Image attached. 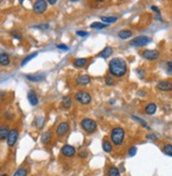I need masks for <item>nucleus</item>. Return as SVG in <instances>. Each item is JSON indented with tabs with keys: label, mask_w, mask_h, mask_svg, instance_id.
I'll return each instance as SVG.
<instances>
[{
	"label": "nucleus",
	"mask_w": 172,
	"mask_h": 176,
	"mask_svg": "<svg viewBox=\"0 0 172 176\" xmlns=\"http://www.w3.org/2000/svg\"><path fill=\"white\" fill-rule=\"evenodd\" d=\"M110 73L116 77H120L127 73V63L121 57H114L108 64Z\"/></svg>",
	"instance_id": "1"
},
{
	"label": "nucleus",
	"mask_w": 172,
	"mask_h": 176,
	"mask_svg": "<svg viewBox=\"0 0 172 176\" xmlns=\"http://www.w3.org/2000/svg\"><path fill=\"white\" fill-rule=\"evenodd\" d=\"M111 139L115 145H120L124 139V129L122 127H115L111 133Z\"/></svg>",
	"instance_id": "2"
},
{
	"label": "nucleus",
	"mask_w": 172,
	"mask_h": 176,
	"mask_svg": "<svg viewBox=\"0 0 172 176\" xmlns=\"http://www.w3.org/2000/svg\"><path fill=\"white\" fill-rule=\"evenodd\" d=\"M81 126L84 129L85 132L87 133H94L97 129V123L92 119H88V118H85L81 121Z\"/></svg>",
	"instance_id": "3"
},
{
	"label": "nucleus",
	"mask_w": 172,
	"mask_h": 176,
	"mask_svg": "<svg viewBox=\"0 0 172 176\" xmlns=\"http://www.w3.org/2000/svg\"><path fill=\"white\" fill-rule=\"evenodd\" d=\"M76 100L79 103L83 104V105H87V104H89L90 101H92V97H90V95L87 91L80 90L76 93Z\"/></svg>",
	"instance_id": "4"
},
{
	"label": "nucleus",
	"mask_w": 172,
	"mask_h": 176,
	"mask_svg": "<svg viewBox=\"0 0 172 176\" xmlns=\"http://www.w3.org/2000/svg\"><path fill=\"white\" fill-rule=\"evenodd\" d=\"M150 41H151V39H150L149 37L142 35V36H137V37H135V38H133L132 41H131V45L135 46V47H141V46L148 45Z\"/></svg>",
	"instance_id": "5"
},
{
	"label": "nucleus",
	"mask_w": 172,
	"mask_h": 176,
	"mask_svg": "<svg viewBox=\"0 0 172 176\" xmlns=\"http://www.w3.org/2000/svg\"><path fill=\"white\" fill-rule=\"evenodd\" d=\"M48 1H45V0H38L34 3L33 5V11L34 13L36 14H42L44 12L46 11L47 9V5H48Z\"/></svg>",
	"instance_id": "6"
},
{
	"label": "nucleus",
	"mask_w": 172,
	"mask_h": 176,
	"mask_svg": "<svg viewBox=\"0 0 172 176\" xmlns=\"http://www.w3.org/2000/svg\"><path fill=\"white\" fill-rule=\"evenodd\" d=\"M18 139V131L16 129H13L10 131V134L8 136V139H7V142L9 147H14V144L16 143Z\"/></svg>",
	"instance_id": "7"
},
{
	"label": "nucleus",
	"mask_w": 172,
	"mask_h": 176,
	"mask_svg": "<svg viewBox=\"0 0 172 176\" xmlns=\"http://www.w3.org/2000/svg\"><path fill=\"white\" fill-rule=\"evenodd\" d=\"M142 56L149 61H154L159 57V52L156 50H145L142 52Z\"/></svg>",
	"instance_id": "8"
},
{
	"label": "nucleus",
	"mask_w": 172,
	"mask_h": 176,
	"mask_svg": "<svg viewBox=\"0 0 172 176\" xmlns=\"http://www.w3.org/2000/svg\"><path fill=\"white\" fill-rule=\"evenodd\" d=\"M69 124H68L67 122H62L56 127V134H58V137H63V136H65L69 132Z\"/></svg>",
	"instance_id": "9"
},
{
	"label": "nucleus",
	"mask_w": 172,
	"mask_h": 176,
	"mask_svg": "<svg viewBox=\"0 0 172 176\" xmlns=\"http://www.w3.org/2000/svg\"><path fill=\"white\" fill-rule=\"evenodd\" d=\"M61 152H62V154L65 156V157H72V156L76 154V149L70 144H65L62 147Z\"/></svg>",
	"instance_id": "10"
},
{
	"label": "nucleus",
	"mask_w": 172,
	"mask_h": 176,
	"mask_svg": "<svg viewBox=\"0 0 172 176\" xmlns=\"http://www.w3.org/2000/svg\"><path fill=\"white\" fill-rule=\"evenodd\" d=\"M156 87L161 91L172 90V84L170 83V82H166V81H161V82H159V83H157Z\"/></svg>",
	"instance_id": "11"
},
{
	"label": "nucleus",
	"mask_w": 172,
	"mask_h": 176,
	"mask_svg": "<svg viewBox=\"0 0 172 176\" xmlns=\"http://www.w3.org/2000/svg\"><path fill=\"white\" fill-rule=\"evenodd\" d=\"M46 74L45 73H36V74H30V75H27V79L29 80V81H32V82H39V81H42V80L45 79Z\"/></svg>",
	"instance_id": "12"
},
{
	"label": "nucleus",
	"mask_w": 172,
	"mask_h": 176,
	"mask_svg": "<svg viewBox=\"0 0 172 176\" xmlns=\"http://www.w3.org/2000/svg\"><path fill=\"white\" fill-rule=\"evenodd\" d=\"M112 54H113V48L110 47V46H107V47H105L104 49L99 53V56L103 57V59H107V57H110Z\"/></svg>",
	"instance_id": "13"
},
{
	"label": "nucleus",
	"mask_w": 172,
	"mask_h": 176,
	"mask_svg": "<svg viewBox=\"0 0 172 176\" xmlns=\"http://www.w3.org/2000/svg\"><path fill=\"white\" fill-rule=\"evenodd\" d=\"M90 82V77L88 75L84 74V75H80V77H77V83L79 85H87Z\"/></svg>",
	"instance_id": "14"
},
{
	"label": "nucleus",
	"mask_w": 172,
	"mask_h": 176,
	"mask_svg": "<svg viewBox=\"0 0 172 176\" xmlns=\"http://www.w3.org/2000/svg\"><path fill=\"white\" fill-rule=\"evenodd\" d=\"M28 100H29V102L31 103V105H33V106L37 105L38 99H37V97H36L35 93H34L33 90L29 91V93H28Z\"/></svg>",
	"instance_id": "15"
},
{
	"label": "nucleus",
	"mask_w": 172,
	"mask_h": 176,
	"mask_svg": "<svg viewBox=\"0 0 172 176\" xmlns=\"http://www.w3.org/2000/svg\"><path fill=\"white\" fill-rule=\"evenodd\" d=\"M9 134H10L9 127L7 125H1V129H0V138H1V140H5V138L8 139Z\"/></svg>",
	"instance_id": "16"
},
{
	"label": "nucleus",
	"mask_w": 172,
	"mask_h": 176,
	"mask_svg": "<svg viewBox=\"0 0 172 176\" xmlns=\"http://www.w3.org/2000/svg\"><path fill=\"white\" fill-rule=\"evenodd\" d=\"M132 35H133V33H132V31H130V30H122V31H120L118 33V36L120 37L121 39L130 38Z\"/></svg>",
	"instance_id": "17"
},
{
	"label": "nucleus",
	"mask_w": 172,
	"mask_h": 176,
	"mask_svg": "<svg viewBox=\"0 0 172 176\" xmlns=\"http://www.w3.org/2000/svg\"><path fill=\"white\" fill-rule=\"evenodd\" d=\"M145 111L148 115H153V114L156 111V105H155L154 103H149L147 106H145Z\"/></svg>",
	"instance_id": "18"
},
{
	"label": "nucleus",
	"mask_w": 172,
	"mask_h": 176,
	"mask_svg": "<svg viewBox=\"0 0 172 176\" xmlns=\"http://www.w3.org/2000/svg\"><path fill=\"white\" fill-rule=\"evenodd\" d=\"M0 63L2 66H8L10 64V57L7 53H1L0 54Z\"/></svg>",
	"instance_id": "19"
},
{
	"label": "nucleus",
	"mask_w": 172,
	"mask_h": 176,
	"mask_svg": "<svg viewBox=\"0 0 172 176\" xmlns=\"http://www.w3.org/2000/svg\"><path fill=\"white\" fill-rule=\"evenodd\" d=\"M101 20H102L104 23H106V25H108V23H116V21L118 20V18H117V17H114V16H108V17L103 16V17H101Z\"/></svg>",
	"instance_id": "20"
},
{
	"label": "nucleus",
	"mask_w": 172,
	"mask_h": 176,
	"mask_svg": "<svg viewBox=\"0 0 172 176\" xmlns=\"http://www.w3.org/2000/svg\"><path fill=\"white\" fill-rule=\"evenodd\" d=\"M73 64L76 67H84L87 64V59H76L73 61Z\"/></svg>",
	"instance_id": "21"
},
{
	"label": "nucleus",
	"mask_w": 172,
	"mask_h": 176,
	"mask_svg": "<svg viewBox=\"0 0 172 176\" xmlns=\"http://www.w3.org/2000/svg\"><path fill=\"white\" fill-rule=\"evenodd\" d=\"M62 104H63V106L65 107V108H70V106H71V99H70V97L66 96V97L63 98Z\"/></svg>",
	"instance_id": "22"
},
{
	"label": "nucleus",
	"mask_w": 172,
	"mask_h": 176,
	"mask_svg": "<svg viewBox=\"0 0 172 176\" xmlns=\"http://www.w3.org/2000/svg\"><path fill=\"white\" fill-rule=\"evenodd\" d=\"M50 139H51V133L50 132H46V133H44L42 135V143H48L50 141Z\"/></svg>",
	"instance_id": "23"
},
{
	"label": "nucleus",
	"mask_w": 172,
	"mask_h": 176,
	"mask_svg": "<svg viewBox=\"0 0 172 176\" xmlns=\"http://www.w3.org/2000/svg\"><path fill=\"white\" fill-rule=\"evenodd\" d=\"M102 147H103V151L106 152V153H111L113 150L112 144H111V142H108V141H103Z\"/></svg>",
	"instance_id": "24"
},
{
	"label": "nucleus",
	"mask_w": 172,
	"mask_h": 176,
	"mask_svg": "<svg viewBox=\"0 0 172 176\" xmlns=\"http://www.w3.org/2000/svg\"><path fill=\"white\" fill-rule=\"evenodd\" d=\"M108 176H120V172L116 167H111L108 169Z\"/></svg>",
	"instance_id": "25"
},
{
	"label": "nucleus",
	"mask_w": 172,
	"mask_h": 176,
	"mask_svg": "<svg viewBox=\"0 0 172 176\" xmlns=\"http://www.w3.org/2000/svg\"><path fill=\"white\" fill-rule=\"evenodd\" d=\"M106 27H107L106 23H98V21L92 23V25H90V28H94V29H104V28H106Z\"/></svg>",
	"instance_id": "26"
},
{
	"label": "nucleus",
	"mask_w": 172,
	"mask_h": 176,
	"mask_svg": "<svg viewBox=\"0 0 172 176\" xmlns=\"http://www.w3.org/2000/svg\"><path fill=\"white\" fill-rule=\"evenodd\" d=\"M27 174H28L27 169H25V168H20V169H18L17 171L15 172V174H14L13 176H27Z\"/></svg>",
	"instance_id": "27"
},
{
	"label": "nucleus",
	"mask_w": 172,
	"mask_h": 176,
	"mask_svg": "<svg viewBox=\"0 0 172 176\" xmlns=\"http://www.w3.org/2000/svg\"><path fill=\"white\" fill-rule=\"evenodd\" d=\"M164 153L168 156H172V145L171 144H166L164 147Z\"/></svg>",
	"instance_id": "28"
},
{
	"label": "nucleus",
	"mask_w": 172,
	"mask_h": 176,
	"mask_svg": "<svg viewBox=\"0 0 172 176\" xmlns=\"http://www.w3.org/2000/svg\"><path fill=\"white\" fill-rule=\"evenodd\" d=\"M36 55H37V53H36V52H35V53H33V54H31V55H29V56H27V57H26L25 59H23V62H21V66H25L26 64L28 63V62H29V61H31L32 59H34V57H35Z\"/></svg>",
	"instance_id": "29"
},
{
	"label": "nucleus",
	"mask_w": 172,
	"mask_h": 176,
	"mask_svg": "<svg viewBox=\"0 0 172 176\" xmlns=\"http://www.w3.org/2000/svg\"><path fill=\"white\" fill-rule=\"evenodd\" d=\"M42 120H44V118L42 117H38L37 119H36V125H37L38 127H42V123H44V121H42Z\"/></svg>",
	"instance_id": "30"
},
{
	"label": "nucleus",
	"mask_w": 172,
	"mask_h": 176,
	"mask_svg": "<svg viewBox=\"0 0 172 176\" xmlns=\"http://www.w3.org/2000/svg\"><path fill=\"white\" fill-rule=\"evenodd\" d=\"M136 152H137V147H132L130 149V151H129V155H130V156H134L135 154H136Z\"/></svg>",
	"instance_id": "31"
},
{
	"label": "nucleus",
	"mask_w": 172,
	"mask_h": 176,
	"mask_svg": "<svg viewBox=\"0 0 172 176\" xmlns=\"http://www.w3.org/2000/svg\"><path fill=\"white\" fill-rule=\"evenodd\" d=\"M133 119L137 120V121H138L139 123H141V124H142L143 126H145V127H147V124H145V122H143V120H142V119H139V118H138V117H136V116H133Z\"/></svg>",
	"instance_id": "32"
},
{
	"label": "nucleus",
	"mask_w": 172,
	"mask_h": 176,
	"mask_svg": "<svg viewBox=\"0 0 172 176\" xmlns=\"http://www.w3.org/2000/svg\"><path fill=\"white\" fill-rule=\"evenodd\" d=\"M77 35L84 37V36H87L88 33H87V32H85V31H78V32H77Z\"/></svg>",
	"instance_id": "33"
},
{
	"label": "nucleus",
	"mask_w": 172,
	"mask_h": 176,
	"mask_svg": "<svg viewBox=\"0 0 172 176\" xmlns=\"http://www.w3.org/2000/svg\"><path fill=\"white\" fill-rule=\"evenodd\" d=\"M56 47H58V49H61V50H68V47H67V46L63 45V44H61V45H58Z\"/></svg>",
	"instance_id": "34"
},
{
	"label": "nucleus",
	"mask_w": 172,
	"mask_h": 176,
	"mask_svg": "<svg viewBox=\"0 0 172 176\" xmlns=\"http://www.w3.org/2000/svg\"><path fill=\"white\" fill-rule=\"evenodd\" d=\"M105 83H106L107 85H112V84H113V79H112V77H106V80H105Z\"/></svg>",
	"instance_id": "35"
},
{
	"label": "nucleus",
	"mask_w": 172,
	"mask_h": 176,
	"mask_svg": "<svg viewBox=\"0 0 172 176\" xmlns=\"http://www.w3.org/2000/svg\"><path fill=\"white\" fill-rule=\"evenodd\" d=\"M86 155H87V152H86V151L81 152V153H80V156H81V157H86Z\"/></svg>",
	"instance_id": "36"
},
{
	"label": "nucleus",
	"mask_w": 172,
	"mask_h": 176,
	"mask_svg": "<svg viewBox=\"0 0 172 176\" xmlns=\"http://www.w3.org/2000/svg\"><path fill=\"white\" fill-rule=\"evenodd\" d=\"M168 68L172 71V62H168Z\"/></svg>",
	"instance_id": "37"
},
{
	"label": "nucleus",
	"mask_w": 172,
	"mask_h": 176,
	"mask_svg": "<svg viewBox=\"0 0 172 176\" xmlns=\"http://www.w3.org/2000/svg\"><path fill=\"white\" fill-rule=\"evenodd\" d=\"M151 9H152V10H154V11L156 12V13H158V12H159V10L157 9L156 7H151Z\"/></svg>",
	"instance_id": "38"
},
{
	"label": "nucleus",
	"mask_w": 172,
	"mask_h": 176,
	"mask_svg": "<svg viewBox=\"0 0 172 176\" xmlns=\"http://www.w3.org/2000/svg\"><path fill=\"white\" fill-rule=\"evenodd\" d=\"M148 138L149 139H152V140H155L156 138H155V135H152V136H148Z\"/></svg>",
	"instance_id": "39"
},
{
	"label": "nucleus",
	"mask_w": 172,
	"mask_h": 176,
	"mask_svg": "<svg viewBox=\"0 0 172 176\" xmlns=\"http://www.w3.org/2000/svg\"><path fill=\"white\" fill-rule=\"evenodd\" d=\"M48 2H49L50 5H54V3H55L56 1H55V0H49V1H48Z\"/></svg>",
	"instance_id": "40"
},
{
	"label": "nucleus",
	"mask_w": 172,
	"mask_h": 176,
	"mask_svg": "<svg viewBox=\"0 0 172 176\" xmlns=\"http://www.w3.org/2000/svg\"><path fill=\"white\" fill-rule=\"evenodd\" d=\"M1 176H8V175H7V174H2Z\"/></svg>",
	"instance_id": "41"
}]
</instances>
